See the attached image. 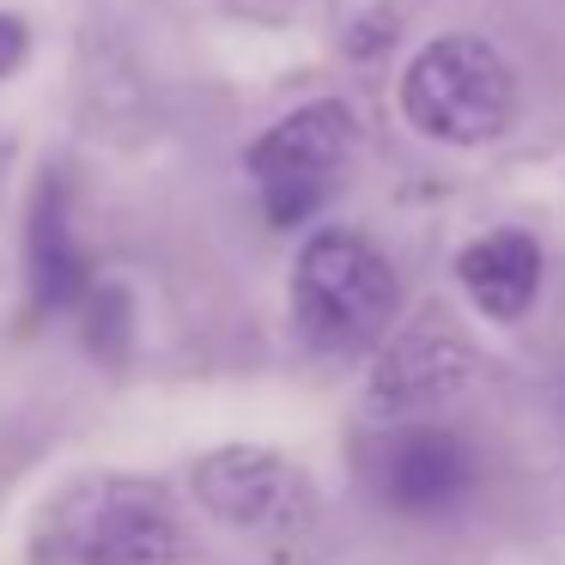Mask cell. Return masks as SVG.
<instances>
[{"label":"cell","instance_id":"6da1fadb","mask_svg":"<svg viewBox=\"0 0 565 565\" xmlns=\"http://www.w3.org/2000/svg\"><path fill=\"white\" fill-rule=\"evenodd\" d=\"M395 310V274L359 232H317L292 268V317L317 353H359Z\"/></svg>","mask_w":565,"mask_h":565},{"label":"cell","instance_id":"7a4b0ae2","mask_svg":"<svg viewBox=\"0 0 565 565\" xmlns=\"http://www.w3.org/2000/svg\"><path fill=\"white\" fill-rule=\"evenodd\" d=\"M402 110L426 140L444 147H487L516 110V79L504 55L480 38H438L407 62Z\"/></svg>","mask_w":565,"mask_h":565},{"label":"cell","instance_id":"3957f363","mask_svg":"<svg viewBox=\"0 0 565 565\" xmlns=\"http://www.w3.org/2000/svg\"><path fill=\"white\" fill-rule=\"evenodd\" d=\"M177 523L164 499L135 480H98L55 504L43 529V565H164Z\"/></svg>","mask_w":565,"mask_h":565},{"label":"cell","instance_id":"277c9868","mask_svg":"<svg viewBox=\"0 0 565 565\" xmlns=\"http://www.w3.org/2000/svg\"><path fill=\"white\" fill-rule=\"evenodd\" d=\"M359 147V122L347 104H305L286 122H274L268 135L249 147V177L262 189V207L274 225H298L341 189L347 164Z\"/></svg>","mask_w":565,"mask_h":565},{"label":"cell","instance_id":"5b68a950","mask_svg":"<svg viewBox=\"0 0 565 565\" xmlns=\"http://www.w3.org/2000/svg\"><path fill=\"white\" fill-rule=\"evenodd\" d=\"M475 487V450L444 426H407L383 444L377 456V492L383 504L407 516H438L456 511Z\"/></svg>","mask_w":565,"mask_h":565},{"label":"cell","instance_id":"8992f818","mask_svg":"<svg viewBox=\"0 0 565 565\" xmlns=\"http://www.w3.org/2000/svg\"><path fill=\"white\" fill-rule=\"evenodd\" d=\"M201 504L237 529H268L298 511V475L268 450H220L195 468Z\"/></svg>","mask_w":565,"mask_h":565},{"label":"cell","instance_id":"52a82bcc","mask_svg":"<svg viewBox=\"0 0 565 565\" xmlns=\"http://www.w3.org/2000/svg\"><path fill=\"white\" fill-rule=\"evenodd\" d=\"M468 377V341L450 322H419L407 329L390 353L377 359V377H371V402L377 407H419L450 395Z\"/></svg>","mask_w":565,"mask_h":565},{"label":"cell","instance_id":"ba28073f","mask_svg":"<svg viewBox=\"0 0 565 565\" xmlns=\"http://www.w3.org/2000/svg\"><path fill=\"white\" fill-rule=\"evenodd\" d=\"M456 280L487 317L516 322L541 292V244L523 232H487L456 256Z\"/></svg>","mask_w":565,"mask_h":565},{"label":"cell","instance_id":"9c48e42d","mask_svg":"<svg viewBox=\"0 0 565 565\" xmlns=\"http://www.w3.org/2000/svg\"><path fill=\"white\" fill-rule=\"evenodd\" d=\"M31 256H25V274H31V305L50 317V310H74L79 298L92 292V268H86V249L74 244V225H67V201H62V183H43L38 195V213H31Z\"/></svg>","mask_w":565,"mask_h":565},{"label":"cell","instance_id":"30bf717a","mask_svg":"<svg viewBox=\"0 0 565 565\" xmlns=\"http://www.w3.org/2000/svg\"><path fill=\"white\" fill-rule=\"evenodd\" d=\"M25 62V25L19 19H0V79Z\"/></svg>","mask_w":565,"mask_h":565}]
</instances>
